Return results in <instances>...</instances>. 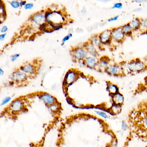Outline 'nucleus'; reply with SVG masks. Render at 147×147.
Segmentation results:
<instances>
[{
  "label": "nucleus",
  "instance_id": "f257e3e1",
  "mask_svg": "<svg viewBox=\"0 0 147 147\" xmlns=\"http://www.w3.org/2000/svg\"><path fill=\"white\" fill-rule=\"evenodd\" d=\"M128 132L125 138L136 139L147 147V99L138 102L129 111L126 117Z\"/></svg>",
  "mask_w": 147,
  "mask_h": 147
},
{
  "label": "nucleus",
  "instance_id": "f03ea898",
  "mask_svg": "<svg viewBox=\"0 0 147 147\" xmlns=\"http://www.w3.org/2000/svg\"><path fill=\"white\" fill-rule=\"evenodd\" d=\"M125 74L135 75L147 70V67L144 62L139 58H136L129 61L120 63Z\"/></svg>",
  "mask_w": 147,
  "mask_h": 147
},
{
  "label": "nucleus",
  "instance_id": "7ed1b4c3",
  "mask_svg": "<svg viewBox=\"0 0 147 147\" xmlns=\"http://www.w3.org/2000/svg\"><path fill=\"white\" fill-rule=\"evenodd\" d=\"M105 73L110 76L115 77H120L125 76L120 63H111L105 70Z\"/></svg>",
  "mask_w": 147,
  "mask_h": 147
},
{
  "label": "nucleus",
  "instance_id": "20e7f679",
  "mask_svg": "<svg viewBox=\"0 0 147 147\" xmlns=\"http://www.w3.org/2000/svg\"><path fill=\"white\" fill-rule=\"evenodd\" d=\"M111 31L112 42L116 43L118 44H122L126 38L124 32L122 31L121 26L114 27L111 29Z\"/></svg>",
  "mask_w": 147,
  "mask_h": 147
},
{
  "label": "nucleus",
  "instance_id": "39448f33",
  "mask_svg": "<svg viewBox=\"0 0 147 147\" xmlns=\"http://www.w3.org/2000/svg\"><path fill=\"white\" fill-rule=\"evenodd\" d=\"M104 132L110 136L109 141L106 144L105 147H118V139L117 137L110 125L107 126L104 130Z\"/></svg>",
  "mask_w": 147,
  "mask_h": 147
},
{
  "label": "nucleus",
  "instance_id": "423d86ee",
  "mask_svg": "<svg viewBox=\"0 0 147 147\" xmlns=\"http://www.w3.org/2000/svg\"><path fill=\"white\" fill-rule=\"evenodd\" d=\"M99 38L101 45H110L112 43L111 29L103 31L98 35Z\"/></svg>",
  "mask_w": 147,
  "mask_h": 147
},
{
  "label": "nucleus",
  "instance_id": "0eeeda50",
  "mask_svg": "<svg viewBox=\"0 0 147 147\" xmlns=\"http://www.w3.org/2000/svg\"><path fill=\"white\" fill-rule=\"evenodd\" d=\"M73 57L76 60L84 61L88 57V53L86 49L83 47H78L73 49L71 52Z\"/></svg>",
  "mask_w": 147,
  "mask_h": 147
},
{
  "label": "nucleus",
  "instance_id": "6e6552de",
  "mask_svg": "<svg viewBox=\"0 0 147 147\" xmlns=\"http://www.w3.org/2000/svg\"><path fill=\"white\" fill-rule=\"evenodd\" d=\"M27 77L28 76L25 73L18 69L12 73L9 78L13 82H22L27 80Z\"/></svg>",
  "mask_w": 147,
  "mask_h": 147
},
{
  "label": "nucleus",
  "instance_id": "1a4fd4ad",
  "mask_svg": "<svg viewBox=\"0 0 147 147\" xmlns=\"http://www.w3.org/2000/svg\"><path fill=\"white\" fill-rule=\"evenodd\" d=\"M111 63V59L107 56H104L98 59V71L100 72H105L109 64Z\"/></svg>",
  "mask_w": 147,
  "mask_h": 147
},
{
  "label": "nucleus",
  "instance_id": "9d476101",
  "mask_svg": "<svg viewBox=\"0 0 147 147\" xmlns=\"http://www.w3.org/2000/svg\"><path fill=\"white\" fill-rule=\"evenodd\" d=\"M79 76V74L74 70H70L65 75L64 80L66 82L67 85L73 84Z\"/></svg>",
  "mask_w": 147,
  "mask_h": 147
},
{
  "label": "nucleus",
  "instance_id": "9b49d317",
  "mask_svg": "<svg viewBox=\"0 0 147 147\" xmlns=\"http://www.w3.org/2000/svg\"><path fill=\"white\" fill-rule=\"evenodd\" d=\"M86 65L91 69H97L98 68V59L94 57L88 56L85 60Z\"/></svg>",
  "mask_w": 147,
  "mask_h": 147
},
{
  "label": "nucleus",
  "instance_id": "f8f14e48",
  "mask_svg": "<svg viewBox=\"0 0 147 147\" xmlns=\"http://www.w3.org/2000/svg\"><path fill=\"white\" fill-rule=\"evenodd\" d=\"M106 90L110 97L120 92L118 86L111 82H106Z\"/></svg>",
  "mask_w": 147,
  "mask_h": 147
},
{
  "label": "nucleus",
  "instance_id": "ddd939ff",
  "mask_svg": "<svg viewBox=\"0 0 147 147\" xmlns=\"http://www.w3.org/2000/svg\"><path fill=\"white\" fill-rule=\"evenodd\" d=\"M20 70L25 73L27 76L32 75L36 73V67L33 64L30 63H26L20 67Z\"/></svg>",
  "mask_w": 147,
  "mask_h": 147
},
{
  "label": "nucleus",
  "instance_id": "4468645a",
  "mask_svg": "<svg viewBox=\"0 0 147 147\" xmlns=\"http://www.w3.org/2000/svg\"><path fill=\"white\" fill-rule=\"evenodd\" d=\"M24 106L23 101L21 99H17L12 102L10 105V109L13 112H19L23 110Z\"/></svg>",
  "mask_w": 147,
  "mask_h": 147
},
{
  "label": "nucleus",
  "instance_id": "2eb2a0df",
  "mask_svg": "<svg viewBox=\"0 0 147 147\" xmlns=\"http://www.w3.org/2000/svg\"><path fill=\"white\" fill-rule=\"evenodd\" d=\"M32 20L36 24L40 26L45 24L46 21L44 13L41 12L34 13L32 18Z\"/></svg>",
  "mask_w": 147,
  "mask_h": 147
},
{
  "label": "nucleus",
  "instance_id": "dca6fc26",
  "mask_svg": "<svg viewBox=\"0 0 147 147\" xmlns=\"http://www.w3.org/2000/svg\"><path fill=\"white\" fill-rule=\"evenodd\" d=\"M40 98L42 101L48 105H52L56 103L55 98L47 93H44L40 95Z\"/></svg>",
  "mask_w": 147,
  "mask_h": 147
},
{
  "label": "nucleus",
  "instance_id": "f3484780",
  "mask_svg": "<svg viewBox=\"0 0 147 147\" xmlns=\"http://www.w3.org/2000/svg\"><path fill=\"white\" fill-rule=\"evenodd\" d=\"M85 49H86L88 54H89L91 56L98 58L99 56V54L97 50V48L95 45L89 42L88 43L85 45Z\"/></svg>",
  "mask_w": 147,
  "mask_h": 147
},
{
  "label": "nucleus",
  "instance_id": "a211bd4d",
  "mask_svg": "<svg viewBox=\"0 0 147 147\" xmlns=\"http://www.w3.org/2000/svg\"><path fill=\"white\" fill-rule=\"evenodd\" d=\"M130 26L133 30V32L140 30L141 26V19L138 18H134L129 23Z\"/></svg>",
  "mask_w": 147,
  "mask_h": 147
},
{
  "label": "nucleus",
  "instance_id": "6ab92c4d",
  "mask_svg": "<svg viewBox=\"0 0 147 147\" xmlns=\"http://www.w3.org/2000/svg\"><path fill=\"white\" fill-rule=\"evenodd\" d=\"M122 31L125 35V36L128 37L132 38L133 36V31L130 26L129 23L124 24L123 25L121 26Z\"/></svg>",
  "mask_w": 147,
  "mask_h": 147
},
{
  "label": "nucleus",
  "instance_id": "aec40b11",
  "mask_svg": "<svg viewBox=\"0 0 147 147\" xmlns=\"http://www.w3.org/2000/svg\"><path fill=\"white\" fill-rule=\"evenodd\" d=\"M90 42L92 43L94 45H95L96 47H98L99 49H100V47H102V45L100 44L99 38L98 35L95 34L91 37L90 38Z\"/></svg>",
  "mask_w": 147,
  "mask_h": 147
},
{
  "label": "nucleus",
  "instance_id": "412c9836",
  "mask_svg": "<svg viewBox=\"0 0 147 147\" xmlns=\"http://www.w3.org/2000/svg\"><path fill=\"white\" fill-rule=\"evenodd\" d=\"M2 1H1V3L0 5V10H1V21H2L3 18V21L5 20L6 17V13L5 9L4 4L2 3Z\"/></svg>",
  "mask_w": 147,
  "mask_h": 147
},
{
  "label": "nucleus",
  "instance_id": "4be33fe9",
  "mask_svg": "<svg viewBox=\"0 0 147 147\" xmlns=\"http://www.w3.org/2000/svg\"><path fill=\"white\" fill-rule=\"evenodd\" d=\"M140 30L142 32L147 30V18L141 19Z\"/></svg>",
  "mask_w": 147,
  "mask_h": 147
},
{
  "label": "nucleus",
  "instance_id": "5701e85b",
  "mask_svg": "<svg viewBox=\"0 0 147 147\" xmlns=\"http://www.w3.org/2000/svg\"><path fill=\"white\" fill-rule=\"evenodd\" d=\"M10 5L14 9H18L21 6L20 3V1H13L10 2Z\"/></svg>",
  "mask_w": 147,
  "mask_h": 147
},
{
  "label": "nucleus",
  "instance_id": "b1692460",
  "mask_svg": "<svg viewBox=\"0 0 147 147\" xmlns=\"http://www.w3.org/2000/svg\"><path fill=\"white\" fill-rule=\"evenodd\" d=\"M123 7V4L121 2H117L114 4L112 7L111 9H122Z\"/></svg>",
  "mask_w": 147,
  "mask_h": 147
},
{
  "label": "nucleus",
  "instance_id": "393cba45",
  "mask_svg": "<svg viewBox=\"0 0 147 147\" xmlns=\"http://www.w3.org/2000/svg\"><path fill=\"white\" fill-rule=\"evenodd\" d=\"M11 97H9V96L6 97L2 100L1 104V105L4 106L5 105H6L7 104L9 103L10 101H11Z\"/></svg>",
  "mask_w": 147,
  "mask_h": 147
},
{
  "label": "nucleus",
  "instance_id": "a878e982",
  "mask_svg": "<svg viewBox=\"0 0 147 147\" xmlns=\"http://www.w3.org/2000/svg\"><path fill=\"white\" fill-rule=\"evenodd\" d=\"M73 36V35L72 34H68L67 36L64 37L63 38L62 40V42L63 44H64L65 43V42L67 41L68 40H69L70 38H71Z\"/></svg>",
  "mask_w": 147,
  "mask_h": 147
},
{
  "label": "nucleus",
  "instance_id": "bb28decb",
  "mask_svg": "<svg viewBox=\"0 0 147 147\" xmlns=\"http://www.w3.org/2000/svg\"><path fill=\"white\" fill-rule=\"evenodd\" d=\"M34 7V4L32 3H26V5L24 7L26 10H30L32 9Z\"/></svg>",
  "mask_w": 147,
  "mask_h": 147
},
{
  "label": "nucleus",
  "instance_id": "cd10ccee",
  "mask_svg": "<svg viewBox=\"0 0 147 147\" xmlns=\"http://www.w3.org/2000/svg\"><path fill=\"white\" fill-rule=\"evenodd\" d=\"M119 15H117V16H114V17H112V18H110L109 19L107 20L108 22H114V21H116L118 20L119 18Z\"/></svg>",
  "mask_w": 147,
  "mask_h": 147
},
{
  "label": "nucleus",
  "instance_id": "c85d7f7f",
  "mask_svg": "<svg viewBox=\"0 0 147 147\" xmlns=\"http://www.w3.org/2000/svg\"><path fill=\"white\" fill-rule=\"evenodd\" d=\"M20 55L18 54H14V55H13L11 56V60L12 61L14 62L16 61L18 58L19 57Z\"/></svg>",
  "mask_w": 147,
  "mask_h": 147
},
{
  "label": "nucleus",
  "instance_id": "c756f323",
  "mask_svg": "<svg viewBox=\"0 0 147 147\" xmlns=\"http://www.w3.org/2000/svg\"><path fill=\"white\" fill-rule=\"evenodd\" d=\"M8 27L6 26H4L1 28V32L3 34V33H6V32L8 31Z\"/></svg>",
  "mask_w": 147,
  "mask_h": 147
},
{
  "label": "nucleus",
  "instance_id": "7c9ffc66",
  "mask_svg": "<svg viewBox=\"0 0 147 147\" xmlns=\"http://www.w3.org/2000/svg\"><path fill=\"white\" fill-rule=\"evenodd\" d=\"M132 2L133 3H137V4H142V3L147 2V1L145 0H135L134 1H132Z\"/></svg>",
  "mask_w": 147,
  "mask_h": 147
},
{
  "label": "nucleus",
  "instance_id": "2f4dec72",
  "mask_svg": "<svg viewBox=\"0 0 147 147\" xmlns=\"http://www.w3.org/2000/svg\"><path fill=\"white\" fill-rule=\"evenodd\" d=\"M142 9L141 7H138V8H135L134 10H133L132 12L135 13L139 12L141 11Z\"/></svg>",
  "mask_w": 147,
  "mask_h": 147
},
{
  "label": "nucleus",
  "instance_id": "473e14b6",
  "mask_svg": "<svg viewBox=\"0 0 147 147\" xmlns=\"http://www.w3.org/2000/svg\"><path fill=\"white\" fill-rule=\"evenodd\" d=\"M6 35V33H3V34H1L0 36V40L2 41V40H4L5 38Z\"/></svg>",
  "mask_w": 147,
  "mask_h": 147
},
{
  "label": "nucleus",
  "instance_id": "72a5a7b5",
  "mask_svg": "<svg viewBox=\"0 0 147 147\" xmlns=\"http://www.w3.org/2000/svg\"><path fill=\"white\" fill-rule=\"evenodd\" d=\"M20 5L21 6H24L26 5V1H20Z\"/></svg>",
  "mask_w": 147,
  "mask_h": 147
},
{
  "label": "nucleus",
  "instance_id": "f704fd0d",
  "mask_svg": "<svg viewBox=\"0 0 147 147\" xmlns=\"http://www.w3.org/2000/svg\"><path fill=\"white\" fill-rule=\"evenodd\" d=\"M82 13L83 14H85L86 13V7H84L82 9Z\"/></svg>",
  "mask_w": 147,
  "mask_h": 147
},
{
  "label": "nucleus",
  "instance_id": "c9c22d12",
  "mask_svg": "<svg viewBox=\"0 0 147 147\" xmlns=\"http://www.w3.org/2000/svg\"><path fill=\"white\" fill-rule=\"evenodd\" d=\"M143 61L144 62V63H145V64H146V66H147V55L144 57Z\"/></svg>",
  "mask_w": 147,
  "mask_h": 147
},
{
  "label": "nucleus",
  "instance_id": "e433bc0d",
  "mask_svg": "<svg viewBox=\"0 0 147 147\" xmlns=\"http://www.w3.org/2000/svg\"><path fill=\"white\" fill-rule=\"evenodd\" d=\"M4 74V70H3V69H2L1 68L0 69V75H3Z\"/></svg>",
  "mask_w": 147,
  "mask_h": 147
},
{
  "label": "nucleus",
  "instance_id": "4c0bfd02",
  "mask_svg": "<svg viewBox=\"0 0 147 147\" xmlns=\"http://www.w3.org/2000/svg\"><path fill=\"white\" fill-rule=\"evenodd\" d=\"M141 35H147V30L141 33Z\"/></svg>",
  "mask_w": 147,
  "mask_h": 147
}]
</instances>
